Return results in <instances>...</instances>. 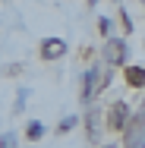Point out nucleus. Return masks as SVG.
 I'll return each instance as SVG.
<instances>
[{"mask_svg":"<svg viewBox=\"0 0 145 148\" xmlns=\"http://www.w3.org/2000/svg\"><path fill=\"white\" fill-rule=\"evenodd\" d=\"M63 54H66V44H63L60 38H47V41L41 44V57L44 60H60Z\"/></svg>","mask_w":145,"mask_h":148,"instance_id":"2","label":"nucleus"},{"mask_svg":"<svg viewBox=\"0 0 145 148\" xmlns=\"http://www.w3.org/2000/svg\"><path fill=\"white\" fill-rule=\"evenodd\" d=\"M25 136H29L32 142H35V139H41V136H44V126L35 120V123H29V132H25Z\"/></svg>","mask_w":145,"mask_h":148,"instance_id":"6","label":"nucleus"},{"mask_svg":"<svg viewBox=\"0 0 145 148\" xmlns=\"http://www.w3.org/2000/svg\"><path fill=\"white\" fill-rule=\"evenodd\" d=\"M107 148H117V145H107Z\"/></svg>","mask_w":145,"mask_h":148,"instance_id":"11","label":"nucleus"},{"mask_svg":"<svg viewBox=\"0 0 145 148\" xmlns=\"http://www.w3.org/2000/svg\"><path fill=\"white\" fill-rule=\"evenodd\" d=\"M98 29H101V35H111V19H98Z\"/></svg>","mask_w":145,"mask_h":148,"instance_id":"9","label":"nucleus"},{"mask_svg":"<svg viewBox=\"0 0 145 148\" xmlns=\"http://www.w3.org/2000/svg\"><path fill=\"white\" fill-rule=\"evenodd\" d=\"M95 85H98V66H91L85 73V82H82V101H91V95H95Z\"/></svg>","mask_w":145,"mask_h":148,"instance_id":"4","label":"nucleus"},{"mask_svg":"<svg viewBox=\"0 0 145 148\" xmlns=\"http://www.w3.org/2000/svg\"><path fill=\"white\" fill-rule=\"evenodd\" d=\"M126 82H129L133 88H142L145 85V69L142 66H129V69H126Z\"/></svg>","mask_w":145,"mask_h":148,"instance_id":"5","label":"nucleus"},{"mask_svg":"<svg viewBox=\"0 0 145 148\" xmlns=\"http://www.w3.org/2000/svg\"><path fill=\"white\" fill-rule=\"evenodd\" d=\"M142 3H145V0H142Z\"/></svg>","mask_w":145,"mask_h":148,"instance_id":"12","label":"nucleus"},{"mask_svg":"<svg viewBox=\"0 0 145 148\" xmlns=\"http://www.w3.org/2000/svg\"><path fill=\"white\" fill-rule=\"evenodd\" d=\"M126 117H129L126 104H123V101H117L114 107H111V114H107V123H111V129H126Z\"/></svg>","mask_w":145,"mask_h":148,"instance_id":"3","label":"nucleus"},{"mask_svg":"<svg viewBox=\"0 0 145 148\" xmlns=\"http://www.w3.org/2000/svg\"><path fill=\"white\" fill-rule=\"evenodd\" d=\"M104 57H107V63H123V60H126V41H123V38H111Z\"/></svg>","mask_w":145,"mask_h":148,"instance_id":"1","label":"nucleus"},{"mask_svg":"<svg viewBox=\"0 0 145 148\" xmlns=\"http://www.w3.org/2000/svg\"><path fill=\"white\" fill-rule=\"evenodd\" d=\"M73 126H76V117H66V120H63V123L57 126V129H60V132H69Z\"/></svg>","mask_w":145,"mask_h":148,"instance_id":"8","label":"nucleus"},{"mask_svg":"<svg viewBox=\"0 0 145 148\" xmlns=\"http://www.w3.org/2000/svg\"><path fill=\"white\" fill-rule=\"evenodd\" d=\"M0 148H16V136H13V132L0 136Z\"/></svg>","mask_w":145,"mask_h":148,"instance_id":"7","label":"nucleus"},{"mask_svg":"<svg viewBox=\"0 0 145 148\" xmlns=\"http://www.w3.org/2000/svg\"><path fill=\"white\" fill-rule=\"evenodd\" d=\"M136 148H145V136H142V145H136Z\"/></svg>","mask_w":145,"mask_h":148,"instance_id":"10","label":"nucleus"}]
</instances>
